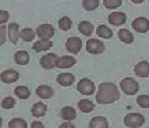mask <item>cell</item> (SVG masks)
Returning a JSON list of instances; mask_svg holds the SVG:
<instances>
[{"label":"cell","instance_id":"1","mask_svg":"<svg viewBox=\"0 0 149 128\" xmlns=\"http://www.w3.org/2000/svg\"><path fill=\"white\" fill-rule=\"evenodd\" d=\"M119 98V92L117 86L111 82L102 83L98 86V92L96 94V102L98 104H112Z\"/></svg>","mask_w":149,"mask_h":128},{"label":"cell","instance_id":"2","mask_svg":"<svg viewBox=\"0 0 149 128\" xmlns=\"http://www.w3.org/2000/svg\"><path fill=\"white\" fill-rule=\"evenodd\" d=\"M120 88L126 95H134L136 94L139 90V84L137 81L130 77H126L120 81Z\"/></svg>","mask_w":149,"mask_h":128},{"label":"cell","instance_id":"3","mask_svg":"<svg viewBox=\"0 0 149 128\" xmlns=\"http://www.w3.org/2000/svg\"><path fill=\"white\" fill-rule=\"evenodd\" d=\"M145 123V118L141 114L138 113H130L127 114L125 118H124V124L127 126V127L136 128L143 126Z\"/></svg>","mask_w":149,"mask_h":128},{"label":"cell","instance_id":"4","mask_svg":"<svg viewBox=\"0 0 149 128\" xmlns=\"http://www.w3.org/2000/svg\"><path fill=\"white\" fill-rule=\"evenodd\" d=\"M95 84L88 79H82L77 83V91L83 95H92L95 93Z\"/></svg>","mask_w":149,"mask_h":128},{"label":"cell","instance_id":"5","mask_svg":"<svg viewBox=\"0 0 149 128\" xmlns=\"http://www.w3.org/2000/svg\"><path fill=\"white\" fill-rule=\"evenodd\" d=\"M86 50L91 54H101L105 51V45L97 39H90L86 42Z\"/></svg>","mask_w":149,"mask_h":128},{"label":"cell","instance_id":"6","mask_svg":"<svg viewBox=\"0 0 149 128\" xmlns=\"http://www.w3.org/2000/svg\"><path fill=\"white\" fill-rule=\"evenodd\" d=\"M54 32H55L54 31V28L51 24H49V23L40 24L37 28V35L41 40H50L51 38H53Z\"/></svg>","mask_w":149,"mask_h":128},{"label":"cell","instance_id":"7","mask_svg":"<svg viewBox=\"0 0 149 128\" xmlns=\"http://www.w3.org/2000/svg\"><path fill=\"white\" fill-rule=\"evenodd\" d=\"M132 27L139 33H146L149 30V20L144 17H139L132 22Z\"/></svg>","mask_w":149,"mask_h":128},{"label":"cell","instance_id":"8","mask_svg":"<svg viewBox=\"0 0 149 128\" xmlns=\"http://www.w3.org/2000/svg\"><path fill=\"white\" fill-rule=\"evenodd\" d=\"M20 79L19 72H17L16 70H6L5 72H2L0 75V80L6 84H12Z\"/></svg>","mask_w":149,"mask_h":128},{"label":"cell","instance_id":"9","mask_svg":"<svg viewBox=\"0 0 149 128\" xmlns=\"http://www.w3.org/2000/svg\"><path fill=\"white\" fill-rule=\"evenodd\" d=\"M82 49V41L80 38L77 37H72L69 38L66 41V50L70 53L77 54Z\"/></svg>","mask_w":149,"mask_h":128},{"label":"cell","instance_id":"10","mask_svg":"<svg viewBox=\"0 0 149 128\" xmlns=\"http://www.w3.org/2000/svg\"><path fill=\"white\" fill-rule=\"evenodd\" d=\"M56 59H58L56 54L54 53L45 54V55H43L42 58L40 59V65L45 70H52L55 66Z\"/></svg>","mask_w":149,"mask_h":128},{"label":"cell","instance_id":"11","mask_svg":"<svg viewBox=\"0 0 149 128\" xmlns=\"http://www.w3.org/2000/svg\"><path fill=\"white\" fill-rule=\"evenodd\" d=\"M75 63H76V60L73 56H71V55H63V56L56 59L55 66L59 67V69H70Z\"/></svg>","mask_w":149,"mask_h":128},{"label":"cell","instance_id":"12","mask_svg":"<svg viewBox=\"0 0 149 128\" xmlns=\"http://www.w3.org/2000/svg\"><path fill=\"white\" fill-rule=\"evenodd\" d=\"M8 38L10 40L11 43L16 44L19 41V38H20V32H19V24L12 22L8 26Z\"/></svg>","mask_w":149,"mask_h":128},{"label":"cell","instance_id":"13","mask_svg":"<svg viewBox=\"0 0 149 128\" xmlns=\"http://www.w3.org/2000/svg\"><path fill=\"white\" fill-rule=\"evenodd\" d=\"M108 22L112 26H122L126 22V15L124 12H113L108 16Z\"/></svg>","mask_w":149,"mask_h":128},{"label":"cell","instance_id":"14","mask_svg":"<svg viewBox=\"0 0 149 128\" xmlns=\"http://www.w3.org/2000/svg\"><path fill=\"white\" fill-rule=\"evenodd\" d=\"M53 88L49 85H40L37 87L36 90V94H37L40 98L43 99H49L53 96Z\"/></svg>","mask_w":149,"mask_h":128},{"label":"cell","instance_id":"15","mask_svg":"<svg viewBox=\"0 0 149 128\" xmlns=\"http://www.w3.org/2000/svg\"><path fill=\"white\" fill-rule=\"evenodd\" d=\"M135 74L139 77L149 76V63L147 61H140L135 66Z\"/></svg>","mask_w":149,"mask_h":128},{"label":"cell","instance_id":"16","mask_svg":"<svg viewBox=\"0 0 149 128\" xmlns=\"http://www.w3.org/2000/svg\"><path fill=\"white\" fill-rule=\"evenodd\" d=\"M47 111H48V107L45 104H43L41 102L39 103H36L31 108V114L33 117H43L45 114H47Z\"/></svg>","mask_w":149,"mask_h":128},{"label":"cell","instance_id":"17","mask_svg":"<svg viewBox=\"0 0 149 128\" xmlns=\"http://www.w3.org/2000/svg\"><path fill=\"white\" fill-rule=\"evenodd\" d=\"M53 47V42L50 41V40H40L37 42L33 43L32 49L36 51V52H42V51H47L49 49H51Z\"/></svg>","mask_w":149,"mask_h":128},{"label":"cell","instance_id":"18","mask_svg":"<svg viewBox=\"0 0 149 128\" xmlns=\"http://www.w3.org/2000/svg\"><path fill=\"white\" fill-rule=\"evenodd\" d=\"M75 81V77L71 73H61L56 77V82L62 86H70Z\"/></svg>","mask_w":149,"mask_h":128},{"label":"cell","instance_id":"19","mask_svg":"<svg viewBox=\"0 0 149 128\" xmlns=\"http://www.w3.org/2000/svg\"><path fill=\"white\" fill-rule=\"evenodd\" d=\"M13 59H15V62L19 65H27L29 63V60H30V55L27 51H18L15 53L13 55Z\"/></svg>","mask_w":149,"mask_h":128},{"label":"cell","instance_id":"20","mask_svg":"<svg viewBox=\"0 0 149 128\" xmlns=\"http://www.w3.org/2000/svg\"><path fill=\"white\" fill-rule=\"evenodd\" d=\"M88 127L91 128H107L108 127V123H107V119L105 117H102V116H96L91 119L90 124H88Z\"/></svg>","mask_w":149,"mask_h":128},{"label":"cell","instance_id":"21","mask_svg":"<svg viewBox=\"0 0 149 128\" xmlns=\"http://www.w3.org/2000/svg\"><path fill=\"white\" fill-rule=\"evenodd\" d=\"M79 30L85 37H90L94 31V26L90 21H81L79 23Z\"/></svg>","mask_w":149,"mask_h":128},{"label":"cell","instance_id":"22","mask_svg":"<svg viewBox=\"0 0 149 128\" xmlns=\"http://www.w3.org/2000/svg\"><path fill=\"white\" fill-rule=\"evenodd\" d=\"M61 117L65 119V120H73L75 117H76V112L73 107L70 106H65L62 108L61 111Z\"/></svg>","mask_w":149,"mask_h":128},{"label":"cell","instance_id":"23","mask_svg":"<svg viewBox=\"0 0 149 128\" xmlns=\"http://www.w3.org/2000/svg\"><path fill=\"white\" fill-rule=\"evenodd\" d=\"M20 38L24 42H31L36 38V32L31 28H24L20 31Z\"/></svg>","mask_w":149,"mask_h":128},{"label":"cell","instance_id":"24","mask_svg":"<svg viewBox=\"0 0 149 128\" xmlns=\"http://www.w3.org/2000/svg\"><path fill=\"white\" fill-rule=\"evenodd\" d=\"M118 38H119V40L124 43H133L134 42V35L130 33L129 30L127 29H120L119 31H118Z\"/></svg>","mask_w":149,"mask_h":128},{"label":"cell","instance_id":"25","mask_svg":"<svg viewBox=\"0 0 149 128\" xmlns=\"http://www.w3.org/2000/svg\"><path fill=\"white\" fill-rule=\"evenodd\" d=\"M96 34L100 38H103V39H111L113 37V31L106 26L101 24L96 29Z\"/></svg>","mask_w":149,"mask_h":128},{"label":"cell","instance_id":"26","mask_svg":"<svg viewBox=\"0 0 149 128\" xmlns=\"http://www.w3.org/2000/svg\"><path fill=\"white\" fill-rule=\"evenodd\" d=\"M15 95L18 96L20 99H28L30 97V90L28 88L27 86H17L15 88Z\"/></svg>","mask_w":149,"mask_h":128},{"label":"cell","instance_id":"27","mask_svg":"<svg viewBox=\"0 0 149 128\" xmlns=\"http://www.w3.org/2000/svg\"><path fill=\"white\" fill-rule=\"evenodd\" d=\"M79 108L81 109V112L90 113L95 108V105H94V103L92 101H90V99H81V101L79 102Z\"/></svg>","mask_w":149,"mask_h":128},{"label":"cell","instance_id":"28","mask_svg":"<svg viewBox=\"0 0 149 128\" xmlns=\"http://www.w3.org/2000/svg\"><path fill=\"white\" fill-rule=\"evenodd\" d=\"M9 128H27L28 124L24 119L22 118H12L9 124H8Z\"/></svg>","mask_w":149,"mask_h":128},{"label":"cell","instance_id":"29","mask_svg":"<svg viewBox=\"0 0 149 128\" xmlns=\"http://www.w3.org/2000/svg\"><path fill=\"white\" fill-rule=\"evenodd\" d=\"M82 5L86 11H94L100 6V0H83Z\"/></svg>","mask_w":149,"mask_h":128},{"label":"cell","instance_id":"30","mask_svg":"<svg viewBox=\"0 0 149 128\" xmlns=\"http://www.w3.org/2000/svg\"><path fill=\"white\" fill-rule=\"evenodd\" d=\"M72 27V20L69 17H62L59 20V28L63 31H68Z\"/></svg>","mask_w":149,"mask_h":128},{"label":"cell","instance_id":"31","mask_svg":"<svg viewBox=\"0 0 149 128\" xmlns=\"http://www.w3.org/2000/svg\"><path fill=\"white\" fill-rule=\"evenodd\" d=\"M123 0H103V3L107 9H115L122 6Z\"/></svg>","mask_w":149,"mask_h":128},{"label":"cell","instance_id":"32","mask_svg":"<svg viewBox=\"0 0 149 128\" xmlns=\"http://www.w3.org/2000/svg\"><path fill=\"white\" fill-rule=\"evenodd\" d=\"M16 105V99L13 97H5L1 103V106L5 109H10Z\"/></svg>","mask_w":149,"mask_h":128},{"label":"cell","instance_id":"33","mask_svg":"<svg viewBox=\"0 0 149 128\" xmlns=\"http://www.w3.org/2000/svg\"><path fill=\"white\" fill-rule=\"evenodd\" d=\"M137 104L143 108H149V96L140 95L137 97Z\"/></svg>","mask_w":149,"mask_h":128},{"label":"cell","instance_id":"34","mask_svg":"<svg viewBox=\"0 0 149 128\" xmlns=\"http://www.w3.org/2000/svg\"><path fill=\"white\" fill-rule=\"evenodd\" d=\"M7 39V27L3 24H0V47L3 45Z\"/></svg>","mask_w":149,"mask_h":128},{"label":"cell","instance_id":"35","mask_svg":"<svg viewBox=\"0 0 149 128\" xmlns=\"http://www.w3.org/2000/svg\"><path fill=\"white\" fill-rule=\"evenodd\" d=\"M9 19V12L6 10H0V24H5Z\"/></svg>","mask_w":149,"mask_h":128},{"label":"cell","instance_id":"36","mask_svg":"<svg viewBox=\"0 0 149 128\" xmlns=\"http://www.w3.org/2000/svg\"><path fill=\"white\" fill-rule=\"evenodd\" d=\"M31 128H44L42 123H40V122H33L31 124Z\"/></svg>","mask_w":149,"mask_h":128},{"label":"cell","instance_id":"37","mask_svg":"<svg viewBox=\"0 0 149 128\" xmlns=\"http://www.w3.org/2000/svg\"><path fill=\"white\" fill-rule=\"evenodd\" d=\"M60 127H61V128H66V127H68V128H74L75 126L72 123H65V124H62Z\"/></svg>","mask_w":149,"mask_h":128},{"label":"cell","instance_id":"38","mask_svg":"<svg viewBox=\"0 0 149 128\" xmlns=\"http://www.w3.org/2000/svg\"><path fill=\"white\" fill-rule=\"evenodd\" d=\"M134 3H141V2H144V0H132Z\"/></svg>","mask_w":149,"mask_h":128},{"label":"cell","instance_id":"39","mask_svg":"<svg viewBox=\"0 0 149 128\" xmlns=\"http://www.w3.org/2000/svg\"><path fill=\"white\" fill-rule=\"evenodd\" d=\"M0 127H2V118L0 117Z\"/></svg>","mask_w":149,"mask_h":128}]
</instances>
